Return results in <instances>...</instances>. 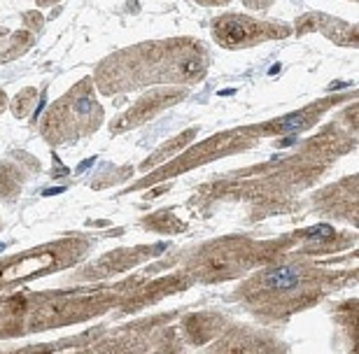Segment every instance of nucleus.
<instances>
[{
    "instance_id": "obj_8",
    "label": "nucleus",
    "mask_w": 359,
    "mask_h": 354,
    "mask_svg": "<svg viewBox=\"0 0 359 354\" xmlns=\"http://www.w3.org/2000/svg\"><path fill=\"white\" fill-rule=\"evenodd\" d=\"M35 105H38V89L28 86V89H24L12 100V114L17 119H26L28 114L35 110Z\"/></svg>"
},
{
    "instance_id": "obj_10",
    "label": "nucleus",
    "mask_w": 359,
    "mask_h": 354,
    "mask_svg": "<svg viewBox=\"0 0 359 354\" xmlns=\"http://www.w3.org/2000/svg\"><path fill=\"white\" fill-rule=\"evenodd\" d=\"M250 10H266V7L273 5V0H243Z\"/></svg>"
},
{
    "instance_id": "obj_11",
    "label": "nucleus",
    "mask_w": 359,
    "mask_h": 354,
    "mask_svg": "<svg viewBox=\"0 0 359 354\" xmlns=\"http://www.w3.org/2000/svg\"><path fill=\"white\" fill-rule=\"evenodd\" d=\"M198 5H208V7H212V5H226L229 0H196Z\"/></svg>"
},
{
    "instance_id": "obj_12",
    "label": "nucleus",
    "mask_w": 359,
    "mask_h": 354,
    "mask_svg": "<svg viewBox=\"0 0 359 354\" xmlns=\"http://www.w3.org/2000/svg\"><path fill=\"white\" fill-rule=\"evenodd\" d=\"M7 103H10V100H7V93H5L3 89H0V112L5 110V107H7Z\"/></svg>"
},
{
    "instance_id": "obj_4",
    "label": "nucleus",
    "mask_w": 359,
    "mask_h": 354,
    "mask_svg": "<svg viewBox=\"0 0 359 354\" xmlns=\"http://www.w3.org/2000/svg\"><path fill=\"white\" fill-rule=\"evenodd\" d=\"M187 96L184 89H166V91H152V93H145L138 103L133 107H128L124 114H119L117 119L110 124V131L112 133H124V131H131V128L145 124L152 117H156L161 110L166 107L180 103Z\"/></svg>"
},
{
    "instance_id": "obj_2",
    "label": "nucleus",
    "mask_w": 359,
    "mask_h": 354,
    "mask_svg": "<svg viewBox=\"0 0 359 354\" xmlns=\"http://www.w3.org/2000/svg\"><path fill=\"white\" fill-rule=\"evenodd\" d=\"M103 124V107L96 100L93 79L84 77L66 96L49 105L42 117L40 133L49 144H63L96 133Z\"/></svg>"
},
{
    "instance_id": "obj_1",
    "label": "nucleus",
    "mask_w": 359,
    "mask_h": 354,
    "mask_svg": "<svg viewBox=\"0 0 359 354\" xmlns=\"http://www.w3.org/2000/svg\"><path fill=\"white\" fill-rule=\"evenodd\" d=\"M210 52L194 38L152 40L119 49L98 63L93 82L105 96L152 84H196L205 77Z\"/></svg>"
},
{
    "instance_id": "obj_3",
    "label": "nucleus",
    "mask_w": 359,
    "mask_h": 354,
    "mask_svg": "<svg viewBox=\"0 0 359 354\" xmlns=\"http://www.w3.org/2000/svg\"><path fill=\"white\" fill-rule=\"evenodd\" d=\"M292 28L278 21H262L245 14H224L212 21V38L224 49L255 47L259 42L290 38Z\"/></svg>"
},
{
    "instance_id": "obj_5",
    "label": "nucleus",
    "mask_w": 359,
    "mask_h": 354,
    "mask_svg": "<svg viewBox=\"0 0 359 354\" xmlns=\"http://www.w3.org/2000/svg\"><path fill=\"white\" fill-rule=\"evenodd\" d=\"M297 31L299 35L320 31L322 35H327L329 40L339 42V45L357 47V26L346 24V21H341V19L327 17V14H320V12H311V14H306V17H301L297 24Z\"/></svg>"
},
{
    "instance_id": "obj_9",
    "label": "nucleus",
    "mask_w": 359,
    "mask_h": 354,
    "mask_svg": "<svg viewBox=\"0 0 359 354\" xmlns=\"http://www.w3.org/2000/svg\"><path fill=\"white\" fill-rule=\"evenodd\" d=\"M42 24H45V21H42V17L38 12H24V26L28 28V31L38 33L42 28Z\"/></svg>"
},
{
    "instance_id": "obj_7",
    "label": "nucleus",
    "mask_w": 359,
    "mask_h": 354,
    "mask_svg": "<svg viewBox=\"0 0 359 354\" xmlns=\"http://www.w3.org/2000/svg\"><path fill=\"white\" fill-rule=\"evenodd\" d=\"M26 179V172L21 170V165L5 161L0 163V196L12 200L21 191V182Z\"/></svg>"
},
{
    "instance_id": "obj_13",
    "label": "nucleus",
    "mask_w": 359,
    "mask_h": 354,
    "mask_svg": "<svg viewBox=\"0 0 359 354\" xmlns=\"http://www.w3.org/2000/svg\"><path fill=\"white\" fill-rule=\"evenodd\" d=\"M52 3H56V0H38V5H42V7H45V5H52Z\"/></svg>"
},
{
    "instance_id": "obj_6",
    "label": "nucleus",
    "mask_w": 359,
    "mask_h": 354,
    "mask_svg": "<svg viewBox=\"0 0 359 354\" xmlns=\"http://www.w3.org/2000/svg\"><path fill=\"white\" fill-rule=\"evenodd\" d=\"M33 31H14L10 33L7 28H0V63H7V61H14L19 56H24L28 49L33 47Z\"/></svg>"
}]
</instances>
